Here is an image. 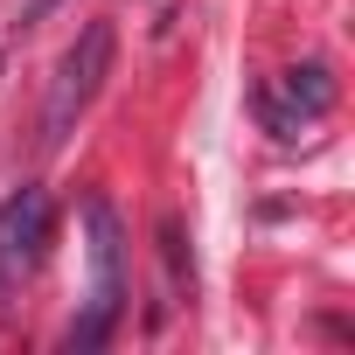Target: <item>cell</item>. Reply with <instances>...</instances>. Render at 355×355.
I'll return each instance as SVG.
<instances>
[{"label": "cell", "mask_w": 355, "mask_h": 355, "mask_svg": "<svg viewBox=\"0 0 355 355\" xmlns=\"http://www.w3.org/2000/svg\"><path fill=\"white\" fill-rule=\"evenodd\" d=\"M105 70H112V21H84V35L63 49V63H56V77H49V105H42V139H49V146L70 139V125H77L84 105L98 98Z\"/></svg>", "instance_id": "1"}, {"label": "cell", "mask_w": 355, "mask_h": 355, "mask_svg": "<svg viewBox=\"0 0 355 355\" xmlns=\"http://www.w3.org/2000/svg\"><path fill=\"white\" fill-rule=\"evenodd\" d=\"M84 230H91V313L70 327V348H98L119 320V300H125V265H119L125 251H119V216L105 196L84 202Z\"/></svg>", "instance_id": "2"}, {"label": "cell", "mask_w": 355, "mask_h": 355, "mask_svg": "<svg viewBox=\"0 0 355 355\" xmlns=\"http://www.w3.org/2000/svg\"><path fill=\"white\" fill-rule=\"evenodd\" d=\"M49 196L42 189H15L8 202H0V279H15V272H35L42 251H49Z\"/></svg>", "instance_id": "3"}, {"label": "cell", "mask_w": 355, "mask_h": 355, "mask_svg": "<svg viewBox=\"0 0 355 355\" xmlns=\"http://www.w3.org/2000/svg\"><path fill=\"white\" fill-rule=\"evenodd\" d=\"M286 105H293V112L279 119V139H293L306 119H320V112L334 105V77H327L320 63H300V70L286 77Z\"/></svg>", "instance_id": "4"}]
</instances>
